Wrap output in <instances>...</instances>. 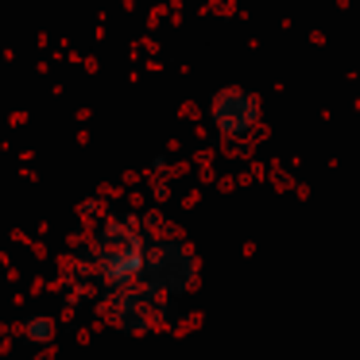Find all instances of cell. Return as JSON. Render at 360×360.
Returning a JSON list of instances; mask_svg holds the SVG:
<instances>
[{"instance_id": "cell-2", "label": "cell", "mask_w": 360, "mask_h": 360, "mask_svg": "<svg viewBox=\"0 0 360 360\" xmlns=\"http://www.w3.org/2000/svg\"><path fill=\"white\" fill-rule=\"evenodd\" d=\"M24 333H27V341L47 345L51 341V321L47 318H32V321H24Z\"/></svg>"}, {"instance_id": "cell-1", "label": "cell", "mask_w": 360, "mask_h": 360, "mask_svg": "<svg viewBox=\"0 0 360 360\" xmlns=\"http://www.w3.org/2000/svg\"><path fill=\"white\" fill-rule=\"evenodd\" d=\"M210 124L225 140H248L259 128V101L244 86H225L210 97Z\"/></svg>"}]
</instances>
